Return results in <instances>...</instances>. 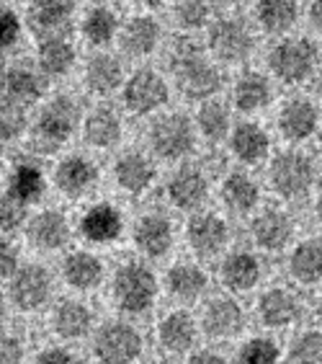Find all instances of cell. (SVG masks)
<instances>
[{
  "label": "cell",
  "instance_id": "5b68a950",
  "mask_svg": "<svg viewBox=\"0 0 322 364\" xmlns=\"http://www.w3.org/2000/svg\"><path fill=\"white\" fill-rule=\"evenodd\" d=\"M206 34V52H209L219 65H245L258 47V28L250 18L240 14H222L217 16L211 26L204 31Z\"/></svg>",
  "mask_w": 322,
  "mask_h": 364
},
{
  "label": "cell",
  "instance_id": "9a60e30c",
  "mask_svg": "<svg viewBox=\"0 0 322 364\" xmlns=\"http://www.w3.org/2000/svg\"><path fill=\"white\" fill-rule=\"evenodd\" d=\"M304 316V302L287 284H271L258 294L255 302V318L266 331H289L299 326Z\"/></svg>",
  "mask_w": 322,
  "mask_h": 364
},
{
  "label": "cell",
  "instance_id": "f35d334b",
  "mask_svg": "<svg viewBox=\"0 0 322 364\" xmlns=\"http://www.w3.org/2000/svg\"><path fill=\"white\" fill-rule=\"evenodd\" d=\"M47 173L44 168L39 166L36 161H16L8 171V178H6V191L3 194L13 196L18 202H23L26 207L31 204L42 202V196L47 194Z\"/></svg>",
  "mask_w": 322,
  "mask_h": 364
},
{
  "label": "cell",
  "instance_id": "ac0fdd59",
  "mask_svg": "<svg viewBox=\"0 0 322 364\" xmlns=\"http://www.w3.org/2000/svg\"><path fill=\"white\" fill-rule=\"evenodd\" d=\"M50 80L36 63H11L3 70V104L34 109L47 98Z\"/></svg>",
  "mask_w": 322,
  "mask_h": 364
},
{
  "label": "cell",
  "instance_id": "74e56055",
  "mask_svg": "<svg viewBox=\"0 0 322 364\" xmlns=\"http://www.w3.org/2000/svg\"><path fill=\"white\" fill-rule=\"evenodd\" d=\"M219 199L232 215H255L260 204V183L248 171H230L219 181Z\"/></svg>",
  "mask_w": 322,
  "mask_h": 364
},
{
  "label": "cell",
  "instance_id": "4316f807",
  "mask_svg": "<svg viewBox=\"0 0 322 364\" xmlns=\"http://www.w3.org/2000/svg\"><path fill=\"white\" fill-rule=\"evenodd\" d=\"M162 287L178 305H194L209 294L211 274L199 261H175L168 267V272L162 274Z\"/></svg>",
  "mask_w": 322,
  "mask_h": 364
},
{
  "label": "cell",
  "instance_id": "d6986e66",
  "mask_svg": "<svg viewBox=\"0 0 322 364\" xmlns=\"http://www.w3.org/2000/svg\"><path fill=\"white\" fill-rule=\"evenodd\" d=\"M60 277L72 292L91 294L104 287L111 274L106 269L104 259L88 245V248H75V251L65 253L60 261Z\"/></svg>",
  "mask_w": 322,
  "mask_h": 364
},
{
  "label": "cell",
  "instance_id": "681fc988",
  "mask_svg": "<svg viewBox=\"0 0 322 364\" xmlns=\"http://www.w3.org/2000/svg\"><path fill=\"white\" fill-rule=\"evenodd\" d=\"M186 364H232V362L224 354H219L217 349H196L189 354Z\"/></svg>",
  "mask_w": 322,
  "mask_h": 364
},
{
  "label": "cell",
  "instance_id": "ab89813d",
  "mask_svg": "<svg viewBox=\"0 0 322 364\" xmlns=\"http://www.w3.org/2000/svg\"><path fill=\"white\" fill-rule=\"evenodd\" d=\"M170 18H173L178 31L196 34V31H206L217 16H214L211 0H173Z\"/></svg>",
  "mask_w": 322,
  "mask_h": 364
},
{
  "label": "cell",
  "instance_id": "836d02e7",
  "mask_svg": "<svg viewBox=\"0 0 322 364\" xmlns=\"http://www.w3.org/2000/svg\"><path fill=\"white\" fill-rule=\"evenodd\" d=\"M301 16V0H252L250 21L258 31L279 39L294 31Z\"/></svg>",
  "mask_w": 322,
  "mask_h": 364
},
{
  "label": "cell",
  "instance_id": "cb8c5ba5",
  "mask_svg": "<svg viewBox=\"0 0 322 364\" xmlns=\"http://www.w3.org/2000/svg\"><path fill=\"white\" fill-rule=\"evenodd\" d=\"M263 279V261L255 248H230L219 261V282L230 294H248Z\"/></svg>",
  "mask_w": 322,
  "mask_h": 364
},
{
  "label": "cell",
  "instance_id": "8fae6325",
  "mask_svg": "<svg viewBox=\"0 0 322 364\" xmlns=\"http://www.w3.org/2000/svg\"><path fill=\"white\" fill-rule=\"evenodd\" d=\"M276 129L281 140L292 147H299L322 132V109L315 98L309 96H289L281 101L276 112Z\"/></svg>",
  "mask_w": 322,
  "mask_h": 364
},
{
  "label": "cell",
  "instance_id": "4fadbf2b",
  "mask_svg": "<svg viewBox=\"0 0 322 364\" xmlns=\"http://www.w3.org/2000/svg\"><path fill=\"white\" fill-rule=\"evenodd\" d=\"M201 333L209 341H232L238 338L248 326V313L240 305L238 294H217L204 302L201 316Z\"/></svg>",
  "mask_w": 322,
  "mask_h": 364
},
{
  "label": "cell",
  "instance_id": "30bf717a",
  "mask_svg": "<svg viewBox=\"0 0 322 364\" xmlns=\"http://www.w3.org/2000/svg\"><path fill=\"white\" fill-rule=\"evenodd\" d=\"M3 284H6L8 305L16 313H21V316H34V313H42V310L52 308L55 277L42 264H23Z\"/></svg>",
  "mask_w": 322,
  "mask_h": 364
},
{
  "label": "cell",
  "instance_id": "4dcf8cb0",
  "mask_svg": "<svg viewBox=\"0 0 322 364\" xmlns=\"http://www.w3.org/2000/svg\"><path fill=\"white\" fill-rule=\"evenodd\" d=\"M72 238V225L60 210H39L26 223V240L39 253L65 251Z\"/></svg>",
  "mask_w": 322,
  "mask_h": 364
},
{
  "label": "cell",
  "instance_id": "11a10c76",
  "mask_svg": "<svg viewBox=\"0 0 322 364\" xmlns=\"http://www.w3.org/2000/svg\"><path fill=\"white\" fill-rule=\"evenodd\" d=\"M315 83H317V93H320V101H322V65H320V73H317V77H315Z\"/></svg>",
  "mask_w": 322,
  "mask_h": 364
},
{
  "label": "cell",
  "instance_id": "d4e9b609",
  "mask_svg": "<svg viewBox=\"0 0 322 364\" xmlns=\"http://www.w3.org/2000/svg\"><path fill=\"white\" fill-rule=\"evenodd\" d=\"M126 230L124 215L116 204L111 202H96L80 215L77 220V232L91 248H104L121 240Z\"/></svg>",
  "mask_w": 322,
  "mask_h": 364
},
{
  "label": "cell",
  "instance_id": "8992f818",
  "mask_svg": "<svg viewBox=\"0 0 322 364\" xmlns=\"http://www.w3.org/2000/svg\"><path fill=\"white\" fill-rule=\"evenodd\" d=\"M199 145V132L194 117L181 112H162L148 127V147L155 161L186 163Z\"/></svg>",
  "mask_w": 322,
  "mask_h": 364
},
{
  "label": "cell",
  "instance_id": "d6a6232c",
  "mask_svg": "<svg viewBox=\"0 0 322 364\" xmlns=\"http://www.w3.org/2000/svg\"><path fill=\"white\" fill-rule=\"evenodd\" d=\"M36 68L44 73L47 80H62L77 65V47L67 34H50L39 36L34 52Z\"/></svg>",
  "mask_w": 322,
  "mask_h": 364
},
{
  "label": "cell",
  "instance_id": "484cf974",
  "mask_svg": "<svg viewBox=\"0 0 322 364\" xmlns=\"http://www.w3.org/2000/svg\"><path fill=\"white\" fill-rule=\"evenodd\" d=\"M162 44V23L152 14H134L121 23L119 31V55L126 60H148Z\"/></svg>",
  "mask_w": 322,
  "mask_h": 364
},
{
  "label": "cell",
  "instance_id": "60d3db41",
  "mask_svg": "<svg viewBox=\"0 0 322 364\" xmlns=\"http://www.w3.org/2000/svg\"><path fill=\"white\" fill-rule=\"evenodd\" d=\"M232 364H287L284 362V349L279 341L268 333H258L240 343L235 349Z\"/></svg>",
  "mask_w": 322,
  "mask_h": 364
},
{
  "label": "cell",
  "instance_id": "7bdbcfd3",
  "mask_svg": "<svg viewBox=\"0 0 322 364\" xmlns=\"http://www.w3.org/2000/svg\"><path fill=\"white\" fill-rule=\"evenodd\" d=\"M28 129H31L28 109L13 106V104H3V142L21 140Z\"/></svg>",
  "mask_w": 322,
  "mask_h": 364
},
{
  "label": "cell",
  "instance_id": "52a82bcc",
  "mask_svg": "<svg viewBox=\"0 0 322 364\" xmlns=\"http://www.w3.org/2000/svg\"><path fill=\"white\" fill-rule=\"evenodd\" d=\"M317 183V163L299 147L281 150L268 161V186L284 202H299Z\"/></svg>",
  "mask_w": 322,
  "mask_h": 364
},
{
  "label": "cell",
  "instance_id": "5bb4252c",
  "mask_svg": "<svg viewBox=\"0 0 322 364\" xmlns=\"http://www.w3.org/2000/svg\"><path fill=\"white\" fill-rule=\"evenodd\" d=\"M211 181L206 171L196 163H178L173 168V173L165 181V199L173 210L178 212H194L204 210V204L209 199Z\"/></svg>",
  "mask_w": 322,
  "mask_h": 364
},
{
  "label": "cell",
  "instance_id": "7402d4cb",
  "mask_svg": "<svg viewBox=\"0 0 322 364\" xmlns=\"http://www.w3.org/2000/svg\"><path fill=\"white\" fill-rule=\"evenodd\" d=\"M126 68H124V60L121 55H113L109 49H99V52H93L83 65V88L91 93L93 98H101L106 101L109 96L113 93H121L124 88V80H126Z\"/></svg>",
  "mask_w": 322,
  "mask_h": 364
},
{
  "label": "cell",
  "instance_id": "bcb514c9",
  "mask_svg": "<svg viewBox=\"0 0 322 364\" xmlns=\"http://www.w3.org/2000/svg\"><path fill=\"white\" fill-rule=\"evenodd\" d=\"M28 364H85V362L75 349H70V346L62 341V343H52V346L39 349Z\"/></svg>",
  "mask_w": 322,
  "mask_h": 364
},
{
  "label": "cell",
  "instance_id": "7dc6e473",
  "mask_svg": "<svg viewBox=\"0 0 322 364\" xmlns=\"http://www.w3.org/2000/svg\"><path fill=\"white\" fill-rule=\"evenodd\" d=\"M0 359H3V364L31 362V359H28V343L18 331L8 328L6 333H3V351H0Z\"/></svg>",
  "mask_w": 322,
  "mask_h": 364
},
{
  "label": "cell",
  "instance_id": "816d5d0a",
  "mask_svg": "<svg viewBox=\"0 0 322 364\" xmlns=\"http://www.w3.org/2000/svg\"><path fill=\"white\" fill-rule=\"evenodd\" d=\"M140 8H145L148 14H152V11H157V8H162V6H168L170 0H134Z\"/></svg>",
  "mask_w": 322,
  "mask_h": 364
},
{
  "label": "cell",
  "instance_id": "7c38bea8",
  "mask_svg": "<svg viewBox=\"0 0 322 364\" xmlns=\"http://www.w3.org/2000/svg\"><path fill=\"white\" fill-rule=\"evenodd\" d=\"M183 238H186V245L191 248L194 256H199V259H214V256H224V253L230 251L232 230L230 223L222 215L209 210H199L186 223Z\"/></svg>",
  "mask_w": 322,
  "mask_h": 364
},
{
  "label": "cell",
  "instance_id": "f546056e",
  "mask_svg": "<svg viewBox=\"0 0 322 364\" xmlns=\"http://www.w3.org/2000/svg\"><path fill=\"white\" fill-rule=\"evenodd\" d=\"M276 88H273V77L260 70H243L230 88V104L238 114L255 117V114L266 112L273 104Z\"/></svg>",
  "mask_w": 322,
  "mask_h": 364
},
{
  "label": "cell",
  "instance_id": "8d00e7d4",
  "mask_svg": "<svg viewBox=\"0 0 322 364\" xmlns=\"http://www.w3.org/2000/svg\"><path fill=\"white\" fill-rule=\"evenodd\" d=\"M232 104L230 101H222L219 96L209 98V101H201L194 112V124H196L199 140L209 142V145H222V142L230 140L232 127Z\"/></svg>",
  "mask_w": 322,
  "mask_h": 364
},
{
  "label": "cell",
  "instance_id": "44dd1931",
  "mask_svg": "<svg viewBox=\"0 0 322 364\" xmlns=\"http://www.w3.org/2000/svg\"><path fill=\"white\" fill-rule=\"evenodd\" d=\"M132 243L145 261L165 259L175 245L173 220L165 212H145L132 225Z\"/></svg>",
  "mask_w": 322,
  "mask_h": 364
},
{
  "label": "cell",
  "instance_id": "d590c367",
  "mask_svg": "<svg viewBox=\"0 0 322 364\" xmlns=\"http://www.w3.org/2000/svg\"><path fill=\"white\" fill-rule=\"evenodd\" d=\"M287 272L299 287L322 284V235H309L292 245L287 259Z\"/></svg>",
  "mask_w": 322,
  "mask_h": 364
},
{
  "label": "cell",
  "instance_id": "9f6ffc18",
  "mask_svg": "<svg viewBox=\"0 0 322 364\" xmlns=\"http://www.w3.org/2000/svg\"><path fill=\"white\" fill-rule=\"evenodd\" d=\"M145 364H173V362H168V359H150V362H145Z\"/></svg>",
  "mask_w": 322,
  "mask_h": 364
},
{
  "label": "cell",
  "instance_id": "7a4b0ae2",
  "mask_svg": "<svg viewBox=\"0 0 322 364\" xmlns=\"http://www.w3.org/2000/svg\"><path fill=\"white\" fill-rule=\"evenodd\" d=\"M162 282L152 272L150 261L129 259L121 261L109 277V292H111L113 308L124 318L148 316L160 297Z\"/></svg>",
  "mask_w": 322,
  "mask_h": 364
},
{
  "label": "cell",
  "instance_id": "f6af8a7d",
  "mask_svg": "<svg viewBox=\"0 0 322 364\" xmlns=\"http://www.w3.org/2000/svg\"><path fill=\"white\" fill-rule=\"evenodd\" d=\"M0 218H3V232H16L21 230V228H26L28 223V207L23 202H18V199H13V196L3 194V207H0Z\"/></svg>",
  "mask_w": 322,
  "mask_h": 364
},
{
  "label": "cell",
  "instance_id": "1f68e13d",
  "mask_svg": "<svg viewBox=\"0 0 322 364\" xmlns=\"http://www.w3.org/2000/svg\"><path fill=\"white\" fill-rule=\"evenodd\" d=\"M80 134L85 145L93 150H113L124 140V117L109 104L91 106L85 109Z\"/></svg>",
  "mask_w": 322,
  "mask_h": 364
},
{
  "label": "cell",
  "instance_id": "f907efd6",
  "mask_svg": "<svg viewBox=\"0 0 322 364\" xmlns=\"http://www.w3.org/2000/svg\"><path fill=\"white\" fill-rule=\"evenodd\" d=\"M307 21H309V28H312L317 36H322V0H309Z\"/></svg>",
  "mask_w": 322,
  "mask_h": 364
},
{
  "label": "cell",
  "instance_id": "f1b7e54d",
  "mask_svg": "<svg viewBox=\"0 0 322 364\" xmlns=\"http://www.w3.org/2000/svg\"><path fill=\"white\" fill-rule=\"evenodd\" d=\"M113 183L126 196H145L157 181V166L150 153L142 150H124L113 161Z\"/></svg>",
  "mask_w": 322,
  "mask_h": 364
},
{
  "label": "cell",
  "instance_id": "277c9868",
  "mask_svg": "<svg viewBox=\"0 0 322 364\" xmlns=\"http://www.w3.org/2000/svg\"><path fill=\"white\" fill-rule=\"evenodd\" d=\"M83 117L85 109L70 93H57L52 98H44L42 104L36 106V114L31 119V137L42 150L55 153L80 132Z\"/></svg>",
  "mask_w": 322,
  "mask_h": 364
},
{
  "label": "cell",
  "instance_id": "ee69618b",
  "mask_svg": "<svg viewBox=\"0 0 322 364\" xmlns=\"http://www.w3.org/2000/svg\"><path fill=\"white\" fill-rule=\"evenodd\" d=\"M3 21H0V36H3V49L6 52H11V49H16L18 44H21V36L23 31H26L28 23L23 21L26 16H21L16 8L6 6L3 8V16H0Z\"/></svg>",
  "mask_w": 322,
  "mask_h": 364
},
{
  "label": "cell",
  "instance_id": "ba28073f",
  "mask_svg": "<svg viewBox=\"0 0 322 364\" xmlns=\"http://www.w3.org/2000/svg\"><path fill=\"white\" fill-rule=\"evenodd\" d=\"M170 93H173L170 77L155 68L142 65L126 75L119 98L126 114L140 117V119H155L157 114L168 112Z\"/></svg>",
  "mask_w": 322,
  "mask_h": 364
},
{
  "label": "cell",
  "instance_id": "f5cc1de1",
  "mask_svg": "<svg viewBox=\"0 0 322 364\" xmlns=\"http://www.w3.org/2000/svg\"><path fill=\"white\" fill-rule=\"evenodd\" d=\"M312 313H315L317 326H320V328H322V292L317 294V300H315V308H312Z\"/></svg>",
  "mask_w": 322,
  "mask_h": 364
},
{
  "label": "cell",
  "instance_id": "db71d44e",
  "mask_svg": "<svg viewBox=\"0 0 322 364\" xmlns=\"http://www.w3.org/2000/svg\"><path fill=\"white\" fill-rule=\"evenodd\" d=\"M315 218H317V223L322 225V191L317 194V199H315Z\"/></svg>",
  "mask_w": 322,
  "mask_h": 364
},
{
  "label": "cell",
  "instance_id": "3957f363",
  "mask_svg": "<svg viewBox=\"0 0 322 364\" xmlns=\"http://www.w3.org/2000/svg\"><path fill=\"white\" fill-rule=\"evenodd\" d=\"M320 44L312 36L287 34L271 44L266 55V73L281 85H304L320 73Z\"/></svg>",
  "mask_w": 322,
  "mask_h": 364
},
{
  "label": "cell",
  "instance_id": "ffe728a7",
  "mask_svg": "<svg viewBox=\"0 0 322 364\" xmlns=\"http://www.w3.org/2000/svg\"><path fill=\"white\" fill-rule=\"evenodd\" d=\"M50 326L60 341L77 343L91 338L99 328L96 313L85 300L80 297H62L50 308Z\"/></svg>",
  "mask_w": 322,
  "mask_h": 364
},
{
  "label": "cell",
  "instance_id": "9c48e42d",
  "mask_svg": "<svg viewBox=\"0 0 322 364\" xmlns=\"http://www.w3.org/2000/svg\"><path fill=\"white\" fill-rule=\"evenodd\" d=\"M91 351L99 364H137L145 354V336L129 318L121 316L96 328Z\"/></svg>",
  "mask_w": 322,
  "mask_h": 364
},
{
  "label": "cell",
  "instance_id": "2e32d148",
  "mask_svg": "<svg viewBox=\"0 0 322 364\" xmlns=\"http://www.w3.org/2000/svg\"><path fill=\"white\" fill-rule=\"evenodd\" d=\"M201 323L186 308H173L162 313L155 326V341L162 354L168 357H183L196 351V343L201 338Z\"/></svg>",
  "mask_w": 322,
  "mask_h": 364
},
{
  "label": "cell",
  "instance_id": "6da1fadb",
  "mask_svg": "<svg viewBox=\"0 0 322 364\" xmlns=\"http://www.w3.org/2000/svg\"><path fill=\"white\" fill-rule=\"evenodd\" d=\"M168 70L173 88L196 104L219 96L224 85L222 65L206 52V47H199L191 39H181L170 49Z\"/></svg>",
  "mask_w": 322,
  "mask_h": 364
},
{
  "label": "cell",
  "instance_id": "6f0895ef",
  "mask_svg": "<svg viewBox=\"0 0 322 364\" xmlns=\"http://www.w3.org/2000/svg\"><path fill=\"white\" fill-rule=\"evenodd\" d=\"M320 155H322V132H320Z\"/></svg>",
  "mask_w": 322,
  "mask_h": 364
},
{
  "label": "cell",
  "instance_id": "e0dca14e",
  "mask_svg": "<svg viewBox=\"0 0 322 364\" xmlns=\"http://www.w3.org/2000/svg\"><path fill=\"white\" fill-rule=\"evenodd\" d=\"M296 220L281 207L258 210L250 220L252 248L260 253H281L294 243Z\"/></svg>",
  "mask_w": 322,
  "mask_h": 364
},
{
  "label": "cell",
  "instance_id": "83f0119b",
  "mask_svg": "<svg viewBox=\"0 0 322 364\" xmlns=\"http://www.w3.org/2000/svg\"><path fill=\"white\" fill-rule=\"evenodd\" d=\"M232 158L245 166V168H255L260 163H268L273 158V140L271 132L255 119H243L235 122L232 134L227 140Z\"/></svg>",
  "mask_w": 322,
  "mask_h": 364
},
{
  "label": "cell",
  "instance_id": "603a6c76",
  "mask_svg": "<svg viewBox=\"0 0 322 364\" xmlns=\"http://www.w3.org/2000/svg\"><path fill=\"white\" fill-rule=\"evenodd\" d=\"M101 181V171L93 158L83 153H70L65 155L62 161L57 163L52 171V183L67 199H85L96 191Z\"/></svg>",
  "mask_w": 322,
  "mask_h": 364
},
{
  "label": "cell",
  "instance_id": "e575fe53",
  "mask_svg": "<svg viewBox=\"0 0 322 364\" xmlns=\"http://www.w3.org/2000/svg\"><path fill=\"white\" fill-rule=\"evenodd\" d=\"M121 23L124 21L111 6L96 3L77 18V34L93 52H99V49H109L111 44L119 42Z\"/></svg>",
  "mask_w": 322,
  "mask_h": 364
},
{
  "label": "cell",
  "instance_id": "b9f144b4",
  "mask_svg": "<svg viewBox=\"0 0 322 364\" xmlns=\"http://www.w3.org/2000/svg\"><path fill=\"white\" fill-rule=\"evenodd\" d=\"M287 364H322V328H304L292 336L289 346L284 349Z\"/></svg>",
  "mask_w": 322,
  "mask_h": 364
},
{
  "label": "cell",
  "instance_id": "c3c4849f",
  "mask_svg": "<svg viewBox=\"0 0 322 364\" xmlns=\"http://www.w3.org/2000/svg\"><path fill=\"white\" fill-rule=\"evenodd\" d=\"M23 267L21 248L11 240H3V253H0V272H3V282H8L18 269Z\"/></svg>",
  "mask_w": 322,
  "mask_h": 364
}]
</instances>
